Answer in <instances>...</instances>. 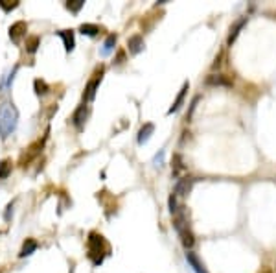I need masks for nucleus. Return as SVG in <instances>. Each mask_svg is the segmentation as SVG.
<instances>
[{
	"mask_svg": "<svg viewBox=\"0 0 276 273\" xmlns=\"http://www.w3.org/2000/svg\"><path fill=\"white\" fill-rule=\"evenodd\" d=\"M17 124H18V109L13 105V102L0 103V139L6 140L17 129Z\"/></svg>",
	"mask_w": 276,
	"mask_h": 273,
	"instance_id": "nucleus-1",
	"label": "nucleus"
},
{
	"mask_svg": "<svg viewBox=\"0 0 276 273\" xmlns=\"http://www.w3.org/2000/svg\"><path fill=\"white\" fill-rule=\"evenodd\" d=\"M109 251H111V248H109L107 240L100 233L92 231L89 235V259L92 261V264L94 266L103 264V259L109 255Z\"/></svg>",
	"mask_w": 276,
	"mask_h": 273,
	"instance_id": "nucleus-2",
	"label": "nucleus"
},
{
	"mask_svg": "<svg viewBox=\"0 0 276 273\" xmlns=\"http://www.w3.org/2000/svg\"><path fill=\"white\" fill-rule=\"evenodd\" d=\"M102 79H103V68H100V72H98L92 79H89V83L85 87V92H83L85 102H92V100L96 98V91H98V87H100V83H102Z\"/></svg>",
	"mask_w": 276,
	"mask_h": 273,
	"instance_id": "nucleus-3",
	"label": "nucleus"
},
{
	"mask_svg": "<svg viewBox=\"0 0 276 273\" xmlns=\"http://www.w3.org/2000/svg\"><path fill=\"white\" fill-rule=\"evenodd\" d=\"M46 139H48V131H46V135L42 137V140H37V142H33V144L26 150L24 153H22V157H20V164L22 166H26V163H30L31 159H35L39 153H41L42 146H44V142H46Z\"/></svg>",
	"mask_w": 276,
	"mask_h": 273,
	"instance_id": "nucleus-4",
	"label": "nucleus"
},
{
	"mask_svg": "<svg viewBox=\"0 0 276 273\" xmlns=\"http://www.w3.org/2000/svg\"><path fill=\"white\" fill-rule=\"evenodd\" d=\"M26 31H28V24H26L24 20H17L15 24L9 26V39H11L15 44H18L20 43V39L26 37Z\"/></svg>",
	"mask_w": 276,
	"mask_h": 273,
	"instance_id": "nucleus-5",
	"label": "nucleus"
},
{
	"mask_svg": "<svg viewBox=\"0 0 276 273\" xmlns=\"http://www.w3.org/2000/svg\"><path fill=\"white\" fill-rule=\"evenodd\" d=\"M193 183H195V179L190 176L186 177H180L179 181L175 183V196H188L190 192H192V188H193Z\"/></svg>",
	"mask_w": 276,
	"mask_h": 273,
	"instance_id": "nucleus-6",
	"label": "nucleus"
},
{
	"mask_svg": "<svg viewBox=\"0 0 276 273\" xmlns=\"http://www.w3.org/2000/svg\"><path fill=\"white\" fill-rule=\"evenodd\" d=\"M127 48H129V52H131L133 55H138L142 50L145 48V41L144 37L140 35V33H135V35H131L129 39H127Z\"/></svg>",
	"mask_w": 276,
	"mask_h": 273,
	"instance_id": "nucleus-7",
	"label": "nucleus"
},
{
	"mask_svg": "<svg viewBox=\"0 0 276 273\" xmlns=\"http://www.w3.org/2000/svg\"><path fill=\"white\" fill-rule=\"evenodd\" d=\"M87 116H89V109H87V105H79L78 109L74 111V115H72V124H74V128L76 129H83L85 126V120H87Z\"/></svg>",
	"mask_w": 276,
	"mask_h": 273,
	"instance_id": "nucleus-8",
	"label": "nucleus"
},
{
	"mask_svg": "<svg viewBox=\"0 0 276 273\" xmlns=\"http://www.w3.org/2000/svg\"><path fill=\"white\" fill-rule=\"evenodd\" d=\"M204 83L210 87H232V79H228L227 76H223V74H210L208 78L204 79Z\"/></svg>",
	"mask_w": 276,
	"mask_h": 273,
	"instance_id": "nucleus-9",
	"label": "nucleus"
},
{
	"mask_svg": "<svg viewBox=\"0 0 276 273\" xmlns=\"http://www.w3.org/2000/svg\"><path fill=\"white\" fill-rule=\"evenodd\" d=\"M245 24H247V17H241L240 20H236L234 24H232V28H230V33H228V37H227V44H228V46H232V44H234V41L238 39V35L241 33V30L245 28Z\"/></svg>",
	"mask_w": 276,
	"mask_h": 273,
	"instance_id": "nucleus-10",
	"label": "nucleus"
},
{
	"mask_svg": "<svg viewBox=\"0 0 276 273\" xmlns=\"http://www.w3.org/2000/svg\"><path fill=\"white\" fill-rule=\"evenodd\" d=\"M188 89H190V81H184V85H182V89L179 91V94H177V98H175V102L171 103V107L168 109V115H173V113H177V111L180 109V105L184 103V98H186Z\"/></svg>",
	"mask_w": 276,
	"mask_h": 273,
	"instance_id": "nucleus-11",
	"label": "nucleus"
},
{
	"mask_svg": "<svg viewBox=\"0 0 276 273\" xmlns=\"http://www.w3.org/2000/svg\"><path fill=\"white\" fill-rule=\"evenodd\" d=\"M153 133H155V124H151V122H145L144 126L140 128V131H138V137H137L138 144H140V146L147 144V140L151 139V135H153Z\"/></svg>",
	"mask_w": 276,
	"mask_h": 273,
	"instance_id": "nucleus-12",
	"label": "nucleus"
},
{
	"mask_svg": "<svg viewBox=\"0 0 276 273\" xmlns=\"http://www.w3.org/2000/svg\"><path fill=\"white\" fill-rule=\"evenodd\" d=\"M37 248H39L37 240H33V238H26L24 244H22V248H20V251H18V259H26V257H31L37 251Z\"/></svg>",
	"mask_w": 276,
	"mask_h": 273,
	"instance_id": "nucleus-13",
	"label": "nucleus"
},
{
	"mask_svg": "<svg viewBox=\"0 0 276 273\" xmlns=\"http://www.w3.org/2000/svg\"><path fill=\"white\" fill-rule=\"evenodd\" d=\"M57 35L63 39V44H65V50L70 54L76 46V37H74V30H59L57 31Z\"/></svg>",
	"mask_w": 276,
	"mask_h": 273,
	"instance_id": "nucleus-14",
	"label": "nucleus"
},
{
	"mask_svg": "<svg viewBox=\"0 0 276 273\" xmlns=\"http://www.w3.org/2000/svg\"><path fill=\"white\" fill-rule=\"evenodd\" d=\"M186 262L190 264V268H192L195 273H208V270L204 268V264L199 261V257L195 255L193 251H186Z\"/></svg>",
	"mask_w": 276,
	"mask_h": 273,
	"instance_id": "nucleus-15",
	"label": "nucleus"
},
{
	"mask_svg": "<svg viewBox=\"0 0 276 273\" xmlns=\"http://www.w3.org/2000/svg\"><path fill=\"white\" fill-rule=\"evenodd\" d=\"M116 41H118V35H116V33H109V35L105 37V41H103V46H102V50H100V54H102L103 57H107V55L114 50V46H116Z\"/></svg>",
	"mask_w": 276,
	"mask_h": 273,
	"instance_id": "nucleus-16",
	"label": "nucleus"
},
{
	"mask_svg": "<svg viewBox=\"0 0 276 273\" xmlns=\"http://www.w3.org/2000/svg\"><path fill=\"white\" fill-rule=\"evenodd\" d=\"M182 170H184V161H182V155H180V153H175L173 164H171V176L177 177Z\"/></svg>",
	"mask_w": 276,
	"mask_h": 273,
	"instance_id": "nucleus-17",
	"label": "nucleus"
},
{
	"mask_svg": "<svg viewBox=\"0 0 276 273\" xmlns=\"http://www.w3.org/2000/svg\"><path fill=\"white\" fill-rule=\"evenodd\" d=\"M39 46H41V37L39 35H30L26 39V52L28 54H35Z\"/></svg>",
	"mask_w": 276,
	"mask_h": 273,
	"instance_id": "nucleus-18",
	"label": "nucleus"
},
{
	"mask_svg": "<svg viewBox=\"0 0 276 273\" xmlns=\"http://www.w3.org/2000/svg\"><path fill=\"white\" fill-rule=\"evenodd\" d=\"M33 89H35L37 96H44V94H48L50 92V85L41 78H37L35 81H33Z\"/></svg>",
	"mask_w": 276,
	"mask_h": 273,
	"instance_id": "nucleus-19",
	"label": "nucleus"
},
{
	"mask_svg": "<svg viewBox=\"0 0 276 273\" xmlns=\"http://www.w3.org/2000/svg\"><path fill=\"white\" fill-rule=\"evenodd\" d=\"M179 237H180V242H182V246L186 248V251H188V249H192V248H193V244H195V238H193V233H192V231H190V229L182 231Z\"/></svg>",
	"mask_w": 276,
	"mask_h": 273,
	"instance_id": "nucleus-20",
	"label": "nucleus"
},
{
	"mask_svg": "<svg viewBox=\"0 0 276 273\" xmlns=\"http://www.w3.org/2000/svg\"><path fill=\"white\" fill-rule=\"evenodd\" d=\"M11 168H13L11 159H2V161H0V181H4V179L11 174Z\"/></svg>",
	"mask_w": 276,
	"mask_h": 273,
	"instance_id": "nucleus-21",
	"label": "nucleus"
},
{
	"mask_svg": "<svg viewBox=\"0 0 276 273\" xmlns=\"http://www.w3.org/2000/svg\"><path fill=\"white\" fill-rule=\"evenodd\" d=\"M79 31L87 37H96L100 33V26L98 24H89V22H85V24L79 26Z\"/></svg>",
	"mask_w": 276,
	"mask_h": 273,
	"instance_id": "nucleus-22",
	"label": "nucleus"
},
{
	"mask_svg": "<svg viewBox=\"0 0 276 273\" xmlns=\"http://www.w3.org/2000/svg\"><path fill=\"white\" fill-rule=\"evenodd\" d=\"M83 6H85V0H68V2H65V7L70 13H79Z\"/></svg>",
	"mask_w": 276,
	"mask_h": 273,
	"instance_id": "nucleus-23",
	"label": "nucleus"
},
{
	"mask_svg": "<svg viewBox=\"0 0 276 273\" xmlns=\"http://www.w3.org/2000/svg\"><path fill=\"white\" fill-rule=\"evenodd\" d=\"M0 7H2V11L4 13H9L18 7V0H11V2H9V0H0Z\"/></svg>",
	"mask_w": 276,
	"mask_h": 273,
	"instance_id": "nucleus-24",
	"label": "nucleus"
},
{
	"mask_svg": "<svg viewBox=\"0 0 276 273\" xmlns=\"http://www.w3.org/2000/svg\"><path fill=\"white\" fill-rule=\"evenodd\" d=\"M168 203H169V213H171V214H175L177 211H179V207H177V196H175V194L169 196Z\"/></svg>",
	"mask_w": 276,
	"mask_h": 273,
	"instance_id": "nucleus-25",
	"label": "nucleus"
},
{
	"mask_svg": "<svg viewBox=\"0 0 276 273\" xmlns=\"http://www.w3.org/2000/svg\"><path fill=\"white\" fill-rule=\"evenodd\" d=\"M199 98H201V96H195V98H193V100H192V103H190V111H188L186 118H192L193 111H195V107H197V102H199Z\"/></svg>",
	"mask_w": 276,
	"mask_h": 273,
	"instance_id": "nucleus-26",
	"label": "nucleus"
},
{
	"mask_svg": "<svg viewBox=\"0 0 276 273\" xmlns=\"http://www.w3.org/2000/svg\"><path fill=\"white\" fill-rule=\"evenodd\" d=\"M153 163H155L156 166H162V163H164V150H160V152L156 153L155 161H153Z\"/></svg>",
	"mask_w": 276,
	"mask_h": 273,
	"instance_id": "nucleus-27",
	"label": "nucleus"
},
{
	"mask_svg": "<svg viewBox=\"0 0 276 273\" xmlns=\"http://www.w3.org/2000/svg\"><path fill=\"white\" fill-rule=\"evenodd\" d=\"M124 59H126V54H124V52H118V57H116V61H114V65H122Z\"/></svg>",
	"mask_w": 276,
	"mask_h": 273,
	"instance_id": "nucleus-28",
	"label": "nucleus"
},
{
	"mask_svg": "<svg viewBox=\"0 0 276 273\" xmlns=\"http://www.w3.org/2000/svg\"><path fill=\"white\" fill-rule=\"evenodd\" d=\"M13 213V203H9V205H7V211H6V214H4V218L6 220H9V214Z\"/></svg>",
	"mask_w": 276,
	"mask_h": 273,
	"instance_id": "nucleus-29",
	"label": "nucleus"
},
{
	"mask_svg": "<svg viewBox=\"0 0 276 273\" xmlns=\"http://www.w3.org/2000/svg\"><path fill=\"white\" fill-rule=\"evenodd\" d=\"M0 273H2V272H0Z\"/></svg>",
	"mask_w": 276,
	"mask_h": 273,
	"instance_id": "nucleus-30",
	"label": "nucleus"
}]
</instances>
